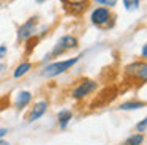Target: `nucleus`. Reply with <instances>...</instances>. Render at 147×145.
Masks as SVG:
<instances>
[{"mask_svg": "<svg viewBox=\"0 0 147 145\" xmlns=\"http://www.w3.org/2000/svg\"><path fill=\"white\" fill-rule=\"evenodd\" d=\"M81 60V55L78 57H71V58H67V60H59V62H51L41 69L40 76L45 79H52V77H57V76L67 72L68 69H71L78 62Z\"/></svg>", "mask_w": 147, "mask_h": 145, "instance_id": "obj_1", "label": "nucleus"}, {"mask_svg": "<svg viewBox=\"0 0 147 145\" xmlns=\"http://www.w3.org/2000/svg\"><path fill=\"white\" fill-rule=\"evenodd\" d=\"M90 22L92 25H95L96 28L101 30H109L114 27L115 24V16L112 13V9L106 8V6H96L90 13Z\"/></svg>", "mask_w": 147, "mask_h": 145, "instance_id": "obj_2", "label": "nucleus"}, {"mask_svg": "<svg viewBox=\"0 0 147 145\" xmlns=\"http://www.w3.org/2000/svg\"><path fill=\"white\" fill-rule=\"evenodd\" d=\"M78 47H79V40H78V36H74V35H63V36L59 38V41L54 44L52 50L46 55L45 60L54 58V57H60V55H63V54L70 52V50L78 49Z\"/></svg>", "mask_w": 147, "mask_h": 145, "instance_id": "obj_3", "label": "nucleus"}, {"mask_svg": "<svg viewBox=\"0 0 147 145\" xmlns=\"http://www.w3.org/2000/svg\"><path fill=\"white\" fill-rule=\"evenodd\" d=\"M123 74L130 81H138V84H147V60H134L128 63Z\"/></svg>", "mask_w": 147, "mask_h": 145, "instance_id": "obj_4", "label": "nucleus"}, {"mask_svg": "<svg viewBox=\"0 0 147 145\" xmlns=\"http://www.w3.org/2000/svg\"><path fill=\"white\" fill-rule=\"evenodd\" d=\"M96 90H98V82L96 81H93V79H82L71 90V98L74 101H82L87 96H90L92 93H95Z\"/></svg>", "mask_w": 147, "mask_h": 145, "instance_id": "obj_5", "label": "nucleus"}, {"mask_svg": "<svg viewBox=\"0 0 147 145\" xmlns=\"http://www.w3.org/2000/svg\"><path fill=\"white\" fill-rule=\"evenodd\" d=\"M38 16H32V17H29L26 22H22V24L18 27V43L22 44L26 43L29 38L35 36L36 35V30H38Z\"/></svg>", "mask_w": 147, "mask_h": 145, "instance_id": "obj_6", "label": "nucleus"}, {"mask_svg": "<svg viewBox=\"0 0 147 145\" xmlns=\"http://www.w3.org/2000/svg\"><path fill=\"white\" fill-rule=\"evenodd\" d=\"M63 11L70 16H81L89 9L92 0H60Z\"/></svg>", "mask_w": 147, "mask_h": 145, "instance_id": "obj_7", "label": "nucleus"}, {"mask_svg": "<svg viewBox=\"0 0 147 145\" xmlns=\"http://www.w3.org/2000/svg\"><path fill=\"white\" fill-rule=\"evenodd\" d=\"M48 109H49V101L48 99L36 101V103L30 107L29 113H27V117H26L27 123H33V122H36V120H40L46 112H48Z\"/></svg>", "mask_w": 147, "mask_h": 145, "instance_id": "obj_8", "label": "nucleus"}, {"mask_svg": "<svg viewBox=\"0 0 147 145\" xmlns=\"http://www.w3.org/2000/svg\"><path fill=\"white\" fill-rule=\"evenodd\" d=\"M33 99V95L29 90H21L16 95V99H14V109L16 110H24Z\"/></svg>", "mask_w": 147, "mask_h": 145, "instance_id": "obj_9", "label": "nucleus"}, {"mask_svg": "<svg viewBox=\"0 0 147 145\" xmlns=\"http://www.w3.org/2000/svg\"><path fill=\"white\" fill-rule=\"evenodd\" d=\"M71 120H73V112H71L70 109H62L60 112L57 113V125L62 131H65V129L68 128Z\"/></svg>", "mask_w": 147, "mask_h": 145, "instance_id": "obj_10", "label": "nucleus"}, {"mask_svg": "<svg viewBox=\"0 0 147 145\" xmlns=\"http://www.w3.org/2000/svg\"><path fill=\"white\" fill-rule=\"evenodd\" d=\"M32 68H33V63L32 62H29V60H26V62H21L19 65L14 68V71H13V77L14 79H21V77H24L26 74H29L30 71H32Z\"/></svg>", "mask_w": 147, "mask_h": 145, "instance_id": "obj_11", "label": "nucleus"}, {"mask_svg": "<svg viewBox=\"0 0 147 145\" xmlns=\"http://www.w3.org/2000/svg\"><path fill=\"white\" fill-rule=\"evenodd\" d=\"M146 106H147V103H144V101L131 99V101L122 103L120 106H119V109L120 110H139V109H142V107H146Z\"/></svg>", "mask_w": 147, "mask_h": 145, "instance_id": "obj_12", "label": "nucleus"}, {"mask_svg": "<svg viewBox=\"0 0 147 145\" xmlns=\"http://www.w3.org/2000/svg\"><path fill=\"white\" fill-rule=\"evenodd\" d=\"M142 144H144V134H141V132H134L122 142V145H142Z\"/></svg>", "mask_w": 147, "mask_h": 145, "instance_id": "obj_13", "label": "nucleus"}, {"mask_svg": "<svg viewBox=\"0 0 147 145\" xmlns=\"http://www.w3.org/2000/svg\"><path fill=\"white\" fill-rule=\"evenodd\" d=\"M40 40H41V38H40L38 35H35V36L29 38V40L26 41V55H29V54H32V50L36 47V44L40 43Z\"/></svg>", "mask_w": 147, "mask_h": 145, "instance_id": "obj_14", "label": "nucleus"}, {"mask_svg": "<svg viewBox=\"0 0 147 145\" xmlns=\"http://www.w3.org/2000/svg\"><path fill=\"white\" fill-rule=\"evenodd\" d=\"M122 3L127 11H136L141 6V0H122Z\"/></svg>", "mask_w": 147, "mask_h": 145, "instance_id": "obj_15", "label": "nucleus"}, {"mask_svg": "<svg viewBox=\"0 0 147 145\" xmlns=\"http://www.w3.org/2000/svg\"><path fill=\"white\" fill-rule=\"evenodd\" d=\"M92 2H95L96 5H101V6H106V8L112 9L115 5H117L119 0H92Z\"/></svg>", "mask_w": 147, "mask_h": 145, "instance_id": "obj_16", "label": "nucleus"}, {"mask_svg": "<svg viewBox=\"0 0 147 145\" xmlns=\"http://www.w3.org/2000/svg\"><path fill=\"white\" fill-rule=\"evenodd\" d=\"M146 129H147V117H146V118H142L141 122L136 123V131L138 132H141V134H142Z\"/></svg>", "mask_w": 147, "mask_h": 145, "instance_id": "obj_17", "label": "nucleus"}, {"mask_svg": "<svg viewBox=\"0 0 147 145\" xmlns=\"http://www.w3.org/2000/svg\"><path fill=\"white\" fill-rule=\"evenodd\" d=\"M7 52H8V47H7V44H0V60H3V58H5V55H7Z\"/></svg>", "mask_w": 147, "mask_h": 145, "instance_id": "obj_18", "label": "nucleus"}, {"mask_svg": "<svg viewBox=\"0 0 147 145\" xmlns=\"http://www.w3.org/2000/svg\"><path fill=\"white\" fill-rule=\"evenodd\" d=\"M141 57H142V60H147V43L142 46V49H141Z\"/></svg>", "mask_w": 147, "mask_h": 145, "instance_id": "obj_19", "label": "nucleus"}, {"mask_svg": "<svg viewBox=\"0 0 147 145\" xmlns=\"http://www.w3.org/2000/svg\"><path fill=\"white\" fill-rule=\"evenodd\" d=\"M8 132H10V131H8L7 128H0V139H3L5 136L8 134Z\"/></svg>", "mask_w": 147, "mask_h": 145, "instance_id": "obj_20", "label": "nucleus"}, {"mask_svg": "<svg viewBox=\"0 0 147 145\" xmlns=\"http://www.w3.org/2000/svg\"><path fill=\"white\" fill-rule=\"evenodd\" d=\"M0 145H11V144L7 142V140H3V139H0Z\"/></svg>", "mask_w": 147, "mask_h": 145, "instance_id": "obj_21", "label": "nucleus"}, {"mask_svg": "<svg viewBox=\"0 0 147 145\" xmlns=\"http://www.w3.org/2000/svg\"><path fill=\"white\" fill-rule=\"evenodd\" d=\"M5 68H7V66H5V63H0V72H3Z\"/></svg>", "mask_w": 147, "mask_h": 145, "instance_id": "obj_22", "label": "nucleus"}, {"mask_svg": "<svg viewBox=\"0 0 147 145\" xmlns=\"http://www.w3.org/2000/svg\"><path fill=\"white\" fill-rule=\"evenodd\" d=\"M36 3H38V5H41V3H45V2H48V0H35Z\"/></svg>", "mask_w": 147, "mask_h": 145, "instance_id": "obj_23", "label": "nucleus"}, {"mask_svg": "<svg viewBox=\"0 0 147 145\" xmlns=\"http://www.w3.org/2000/svg\"><path fill=\"white\" fill-rule=\"evenodd\" d=\"M0 6H2V2H0Z\"/></svg>", "mask_w": 147, "mask_h": 145, "instance_id": "obj_24", "label": "nucleus"}]
</instances>
